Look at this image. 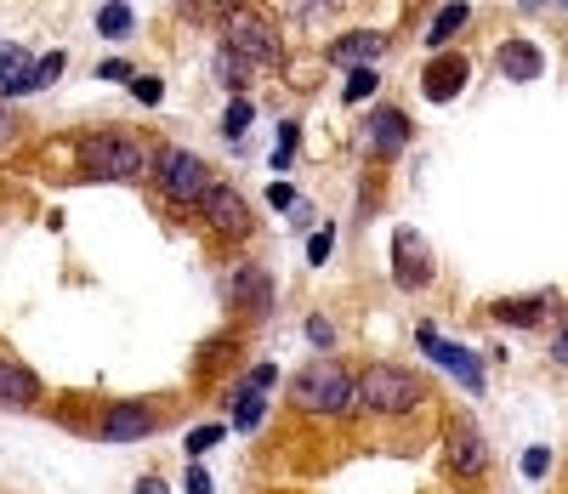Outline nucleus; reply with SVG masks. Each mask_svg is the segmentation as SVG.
Returning <instances> with one entry per match:
<instances>
[{"mask_svg": "<svg viewBox=\"0 0 568 494\" xmlns=\"http://www.w3.org/2000/svg\"><path fill=\"white\" fill-rule=\"evenodd\" d=\"M154 148L136 125H98L74 137V182H136L149 177Z\"/></svg>", "mask_w": 568, "mask_h": 494, "instance_id": "f257e3e1", "label": "nucleus"}, {"mask_svg": "<svg viewBox=\"0 0 568 494\" xmlns=\"http://www.w3.org/2000/svg\"><path fill=\"white\" fill-rule=\"evenodd\" d=\"M353 392H358V370L342 359H313L291 375L284 404L307 421H353Z\"/></svg>", "mask_w": 568, "mask_h": 494, "instance_id": "f03ea898", "label": "nucleus"}, {"mask_svg": "<svg viewBox=\"0 0 568 494\" xmlns=\"http://www.w3.org/2000/svg\"><path fill=\"white\" fill-rule=\"evenodd\" d=\"M433 386H426L409 364H393V359H369L358 370V392H353V421L364 415H387V421H404L415 410H426Z\"/></svg>", "mask_w": 568, "mask_h": 494, "instance_id": "7ed1b4c3", "label": "nucleus"}, {"mask_svg": "<svg viewBox=\"0 0 568 494\" xmlns=\"http://www.w3.org/2000/svg\"><path fill=\"white\" fill-rule=\"evenodd\" d=\"M216 171L205 154H194V148H182V142H160L154 148V165H149V188H154V200L165 211H200V200L211 193Z\"/></svg>", "mask_w": 568, "mask_h": 494, "instance_id": "20e7f679", "label": "nucleus"}, {"mask_svg": "<svg viewBox=\"0 0 568 494\" xmlns=\"http://www.w3.org/2000/svg\"><path fill=\"white\" fill-rule=\"evenodd\" d=\"M227 52L240 58L245 69H278L284 63V34L262 7H233L227 12Z\"/></svg>", "mask_w": 568, "mask_h": 494, "instance_id": "39448f33", "label": "nucleus"}, {"mask_svg": "<svg viewBox=\"0 0 568 494\" xmlns=\"http://www.w3.org/2000/svg\"><path fill=\"white\" fill-rule=\"evenodd\" d=\"M200 228L216 239V244H245L251 233H256V211H251V200H245V188L240 182H211V193L200 200Z\"/></svg>", "mask_w": 568, "mask_h": 494, "instance_id": "423d86ee", "label": "nucleus"}, {"mask_svg": "<svg viewBox=\"0 0 568 494\" xmlns=\"http://www.w3.org/2000/svg\"><path fill=\"white\" fill-rule=\"evenodd\" d=\"M165 415H171V399H120V404L98 410V421L85 432L103 437V443H142L165 426Z\"/></svg>", "mask_w": 568, "mask_h": 494, "instance_id": "0eeeda50", "label": "nucleus"}, {"mask_svg": "<svg viewBox=\"0 0 568 494\" xmlns=\"http://www.w3.org/2000/svg\"><path fill=\"white\" fill-rule=\"evenodd\" d=\"M227 308H233V319H240V330H251V324H262L267 313H273V302H278V284H273V273H267V262H256V256H240L227 268Z\"/></svg>", "mask_w": 568, "mask_h": 494, "instance_id": "6e6552de", "label": "nucleus"}, {"mask_svg": "<svg viewBox=\"0 0 568 494\" xmlns=\"http://www.w3.org/2000/svg\"><path fill=\"white\" fill-rule=\"evenodd\" d=\"M489 466H495V455H489L484 426L471 421V415H449V421H444V477H455V483H484Z\"/></svg>", "mask_w": 568, "mask_h": 494, "instance_id": "1a4fd4ad", "label": "nucleus"}, {"mask_svg": "<svg viewBox=\"0 0 568 494\" xmlns=\"http://www.w3.org/2000/svg\"><path fill=\"white\" fill-rule=\"evenodd\" d=\"M415 347L433 359L438 370H449L471 399H478V392L489 386V370H484V353H471V347H460V341H444L438 335V324H415Z\"/></svg>", "mask_w": 568, "mask_h": 494, "instance_id": "9d476101", "label": "nucleus"}, {"mask_svg": "<svg viewBox=\"0 0 568 494\" xmlns=\"http://www.w3.org/2000/svg\"><path fill=\"white\" fill-rule=\"evenodd\" d=\"M433 279H438L433 244H426L415 228H398V233H393V284H398V290H426Z\"/></svg>", "mask_w": 568, "mask_h": 494, "instance_id": "9b49d317", "label": "nucleus"}, {"mask_svg": "<svg viewBox=\"0 0 568 494\" xmlns=\"http://www.w3.org/2000/svg\"><path fill=\"white\" fill-rule=\"evenodd\" d=\"M364 137H369V154L382 160V165H393L398 154H409L415 125H409V114H404V109H393V103H375V109H369Z\"/></svg>", "mask_w": 568, "mask_h": 494, "instance_id": "f8f14e48", "label": "nucleus"}, {"mask_svg": "<svg viewBox=\"0 0 568 494\" xmlns=\"http://www.w3.org/2000/svg\"><path fill=\"white\" fill-rule=\"evenodd\" d=\"M466 80H471V63H466L460 52H438L433 63H420V97H426L433 109L455 103V97L466 91Z\"/></svg>", "mask_w": 568, "mask_h": 494, "instance_id": "ddd939ff", "label": "nucleus"}, {"mask_svg": "<svg viewBox=\"0 0 568 494\" xmlns=\"http://www.w3.org/2000/svg\"><path fill=\"white\" fill-rule=\"evenodd\" d=\"M40 404H45V381H40L23 359L0 353V410L29 415V410H40Z\"/></svg>", "mask_w": 568, "mask_h": 494, "instance_id": "4468645a", "label": "nucleus"}, {"mask_svg": "<svg viewBox=\"0 0 568 494\" xmlns=\"http://www.w3.org/2000/svg\"><path fill=\"white\" fill-rule=\"evenodd\" d=\"M329 69H375V63H382L387 58V34L382 29H347V34H336V40H329Z\"/></svg>", "mask_w": 568, "mask_h": 494, "instance_id": "2eb2a0df", "label": "nucleus"}, {"mask_svg": "<svg viewBox=\"0 0 568 494\" xmlns=\"http://www.w3.org/2000/svg\"><path fill=\"white\" fill-rule=\"evenodd\" d=\"M557 308V290H535V295H506V302H489V319L495 324H511V330H535L546 324Z\"/></svg>", "mask_w": 568, "mask_h": 494, "instance_id": "dca6fc26", "label": "nucleus"}, {"mask_svg": "<svg viewBox=\"0 0 568 494\" xmlns=\"http://www.w3.org/2000/svg\"><path fill=\"white\" fill-rule=\"evenodd\" d=\"M500 74L517 80V85H535L546 74V52H540L535 40H506L500 46Z\"/></svg>", "mask_w": 568, "mask_h": 494, "instance_id": "f3484780", "label": "nucleus"}, {"mask_svg": "<svg viewBox=\"0 0 568 494\" xmlns=\"http://www.w3.org/2000/svg\"><path fill=\"white\" fill-rule=\"evenodd\" d=\"M240 347H245V330H222V335H211L205 347L194 353V375H200V381H211L216 370H227L233 359H240Z\"/></svg>", "mask_w": 568, "mask_h": 494, "instance_id": "a211bd4d", "label": "nucleus"}, {"mask_svg": "<svg viewBox=\"0 0 568 494\" xmlns=\"http://www.w3.org/2000/svg\"><path fill=\"white\" fill-rule=\"evenodd\" d=\"M63 63H69V52H45V58H34V69L23 74V80H12V85H0V97H29V91H45L52 80H63Z\"/></svg>", "mask_w": 568, "mask_h": 494, "instance_id": "6ab92c4d", "label": "nucleus"}, {"mask_svg": "<svg viewBox=\"0 0 568 494\" xmlns=\"http://www.w3.org/2000/svg\"><path fill=\"white\" fill-rule=\"evenodd\" d=\"M466 23H471V7H466V0H449V7H438L433 23H426V46H433V52H444V46H449Z\"/></svg>", "mask_w": 568, "mask_h": 494, "instance_id": "aec40b11", "label": "nucleus"}, {"mask_svg": "<svg viewBox=\"0 0 568 494\" xmlns=\"http://www.w3.org/2000/svg\"><path fill=\"white\" fill-rule=\"evenodd\" d=\"M267 415V392H251V386H233V426L240 432H256Z\"/></svg>", "mask_w": 568, "mask_h": 494, "instance_id": "412c9836", "label": "nucleus"}, {"mask_svg": "<svg viewBox=\"0 0 568 494\" xmlns=\"http://www.w3.org/2000/svg\"><path fill=\"white\" fill-rule=\"evenodd\" d=\"M91 23H98V34H109V40H125L136 29V12L125 7V0H109V7H98V18H91Z\"/></svg>", "mask_w": 568, "mask_h": 494, "instance_id": "4be33fe9", "label": "nucleus"}, {"mask_svg": "<svg viewBox=\"0 0 568 494\" xmlns=\"http://www.w3.org/2000/svg\"><path fill=\"white\" fill-rule=\"evenodd\" d=\"M251 120H256V103H251V97H227V109H222V137L240 142V137L251 131Z\"/></svg>", "mask_w": 568, "mask_h": 494, "instance_id": "5701e85b", "label": "nucleus"}, {"mask_svg": "<svg viewBox=\"0 0 568 494\" xmlns=\"http://www.w3.org/2000/svg\"><path fill=\"white\" fill-rule=\"evenodd\" d=\"M216 80H222V91H227V97H245L251 69H245V63H240V58H233L227 46H222V52H216Z\"/></svg>", "mask_w": 568, "mask_h": 494, "instance_id": "b1692460", "label": "nucleus"}, {"mask_svg": "<svg viewBox=\"0 0 568 494\" xmlns=\"http://www.w3.org/2000/svg\"><path fill=\"white\" fill-rule=\"evenodd\" d=\"M296 148H302V125L284 120V125H278V142H273V154H267L273 171H291V165H296Z\"/></svg>", "mask_w": 568, "mask_h": 494, "instance_id": "393cba45", "label": "nucleus"}, {"mask_svg": "<svg viewBox=\"0 0 568 494\" xmlns=\"http://www.w3.org/2000/svg\"><path fill=\"white\" fill-rule=\"evenodd\" d=\"M233 426H222V421H205V426H187V437H182V450H187V461L194 455H205V450H216V443L227 437Z\"/></svg>", "mask_w": 568, "mask_h": 494, "instance_id": "a878e982", "label": "nucleus"}, {"mask_svg": "<svg viewBox=\"0 0 568 494\" xmlns=\"http://www.w3.org/2000/svg\"><path fill=\"white\" fill-rule=\"evenodd\" d=\"M375 85H382V74H375V69H353V74L342 80V103H347V109L369 103V97H375Z\"/></svg>", "mask_w": 568, "mask_h": 494, "instance_id": "bb28decb", "label": "nucleus"}, {"mask_svg": "<svg viewBox=\"0 0 568 494\" xmlns=\"http://www.w3.org/2000/svg\"><path fill=\"white\" fill-rule=\"evenodd\" d=\"M29 69H34V58L23 52L18 40H7V46H0V85H12V80H23Z\"/></svg>", "mask_w": 568, "mask_h": 494, "instance_id": "cd10ccee", "label": "nucleus"}, {"mask_svg": "<svg viewBox=\"0 0 568 494\" xmlns=\"http://www.w3.org/2000/svg\"><path fill=\"white\" fill-rule=\"evenodd\" d=\"M329 256H336V228H318V233L307 239V268H324Z\"/></svg>", "mask_w": 568, "mask_h": 494, "instance_id": "c85d7f7f", "label": "nucleus"}, {"mask_svg": "<svg viewBox=\"0 0 568 494\" xmlns=\"http://www.w3.org/2000/svg\"><path fill=\"white\" fill-rule=\"evenodd\" d=\"M307 341H313V347L329 359V347H336V324H329L324 313H307Z\"/></svg>", "mask_w": 568, "mask_h": 494, "instance_id": "c756f323", "label": "nucleus"}, {"mask_svg": "<svg viewBox=\"0 0 568 494\" xmlns=\"http://www.w3.org/2000/svg\"><path fill=\"white\" fill-rule=\"evenodd\" d=\"M98 80L131 85V80H136V63H131V58H103V63H98Z\"/></svg>", "mask_w": 568, "mask_h": 494, "instance_id": "7c9ffc66", "label": "nucleus"}, {"mask_svg": "<svg viewBox=\"0 0 568 494\" xmlns=\"http://www.w3.org/2000/svg\"><path fill=\"white\" fill-rule=\"evenodd\" d=\"M131 97H136V103H149V109H154L160 97H165V80H160V74H136V80H131Z\"/></svg>", "mask_w": 568, "mask_h": 494, "instance_id": "2f4dec72", "label": "nucleus"}, {"mask_svg": "<svg viewBox=\"0 0 568 494\" xmlns=\"http://www.w3.org/2000/svg\"><path fill=\"white\" fill-rule=\"evenodd\" d=\"M267 205H273L278 216H291V211L302 205V193H296L291 182H273V188H267Z\"/></svg>", "mask_w": 568, "mask_h": 494, "instance_id": "473e14b6", "label": "nucleus"}, {"mask_svg": "<svg viewBox=\"0 0 568 494\" xmlns=\"http://www.w3.org/2000/svg\"><path fill=\"white\" fill-rule=\"evenodd\" d=\"M551 472V450H546V443H535V450H524V477L529 483H540Z\"/></svg>", "mask_w": 568, "mask_h": 494, "instance_id": "72a5a7b5", "label": "nucleus"}, {"mask_svg": "<svg viewBox=\"0 0 568 494\" xmlns=\"http://www.w3.org/2000/svg\"><path fill=\"white\" fill-rule=\"evenodd\" d=\"M273 381H278V364H256L240 386H251V392H273Z\"/></svg>", "mask_w": 568, "mask_h": 494, "instance_id": "f704fd0d", "label": "nucleus"}, {"mask_svg": "<svg viewBox=\"0 0 568 494\" xmlns=\"http://www.w3.org/2000/svg\"><path fill=\"white\" fill-rule=\"evenodd\" d=\"M182 494H211V472H200V466H194V472L182 477Z\"/></svg>", "mask_w": 568, "mask_h": 494, "instance_id": "c9c22d12", "label": "nucleus"}, {"mask_svg": "<svg viewBox=\"0 0 568 494\" xmlns=\"http://www.w3.org/2000/svg\"><path fill=\"white\" fill-rule=\"evenodd\" d=\"M551 364H568V324L551 335Z\"/></svg>", "mask_w": 568, "mask_h": 494, "instance_id": "e433bc0d", "label": "nucleus"}, {"mask_svg": "<svg viewBox=\"0 0 568 494\" xmlns=\"http://www.w3.org/2000/svg\"><path fill=\"white\" fill-rule=\"evenodd\" d=\"M18 137V120H12V109H0V148H7Z\"/></svg>", "mask_w": 568, "mask_h": 494, "instance_id": "4c0bfd02", "label": "nucleus"}, {"mask_svg": "<svg viewBox=\"0 0 568 494\" xmlns=\"http://www.w3.org/2000/svg\"><path fill=\"white\" fill-rule=\"evenodd\" d=\"M136 494H165V483L160 477H136Z\"/></svg>", "mask_w": 568, "mask_h": 494, "instance_id": "58836bf2", "label": "nucleus"}]
</instances>
